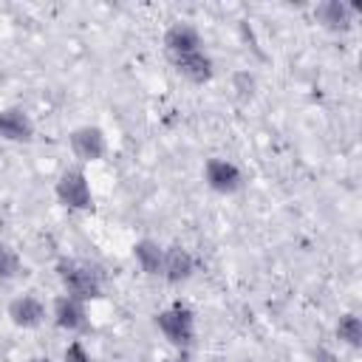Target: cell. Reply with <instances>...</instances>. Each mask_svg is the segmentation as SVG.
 I'll return each mask as SVG.
<instances>
[{
    "instance_id": "cell-9",
    "label": "cell",
    "mask_w": 362,
    "mask_h": 362,
    "mask_svg": "<svg viewBox=\"0 0 362 362\" xmlns=\"http://www.w3.org/2000/svg\"><path fill=\"white\" fill-rule=\"evenodd\" d=\"M359 3H342V0H325L317 6V20L328 31H348L359 14Z\"/></svg>"
},
{
    "instance_id": "cell-15",
    "label": "cell",
    "mask_w": 362,
    "mask_h": 362,
    "mask_svg": "<svg viewBox=\"0 0 362 362\" xmlns=\"http://www.w3.org/2000/svg\"><path fill=\"white\" fill-rule=\"evenodd\" d=\"M337 337H339L345 345H351V348H359V345H362V322H359V317H356L354 311H348V314L339 317V322H337Z\"/></svg>"
},
{
    "instance_id": "cell-3",
    "label": "cell",
    "mask_w": 362,
    "mask_h": 362,
    "mask_svg": "<svg viewBox=\"0 0 362 362\" xmlns=\"http://www.w3.org/2000/svg\"><path fill=\"white\" fill-rule=\"evenodd\" d=\"M54 195L62 206L68 209H79V212H88L93 209V192H90V184H88V175L82 167H68L57 184H54Z\"/></svg>"
},
{
    "instance_id": "cell-18",
    "label": "cell",
    "mask_w": 362,
    "mask_h": 362,
    "mask_svg": "<svg viewBox=\"0 0 362 362\" xmlns=\"http://www.w3.org/2000/svg\"><path fill=\"white\" fill-rule=\"evenodd\" d=\"M161 362H189V359H187V351H178L175 356H167V359H161Z\"/></svg>"
},
{
    "instance_id": "cell-17",
    "label": "cell",
    "mask_w": 362,
    "mask_h": 362,
    "mask_svg": "<svg viewBox=\"0 0 362 362\" xmlns=\"http://www.w3.org/2000/svg\"><path fill=\"white\" fill-rule=\"evenodd\" d=\"M314 362H337V356H334L331 351H317V356H314Z\"/></svg>"
},
{
    "instance_id": "cell-19",
    "label": "cell",
    "mask_w": 362,
    "mask_h": 362,
    "mask_svg": "<svg viewBox=\"0 0 362 362\" xmlns=\"http://www.w3.org/2000/svg\"><path fill=\"white\" fill-rule=\"evenodd\" d=\"M28 362H51L48 356H34V359H28Z\"/></svg>"
},
{
    "instance_id": "cell-5",
    "label": "cell",
    "mask_w": 362,
    "mask_h": 362,
    "mask_svg": "<svg viewBox=\"0 0 362 362\" xmlns=\"http://www.w3.org/2000/svg\"><path fill=\"white\" fill-rule=\"evenodd\" d=\"M51 320H54L57 328L76 334V331H85L88 328V308H85L82 300H76V297H71V294L62 291L51 303Z\"/></svg>"
},
{
    "instance_id": "cell-1",
    "label": "cell",
    "mask_w": 362,
    "mask_h": 362,
    "mask_svg": "<svg viewBox=\"0 0 362 362\" xmlns=\"http://www.w3.org/2000/svg\"><path fill=\"white\" fill-rule=\"evenodd\" d=\"M57 274L59 283L65 288V294L88 303V300H99L102 297V272L88 263V260H76V257H62L57 263Z\"/></svg>"
},
{
    "instance_id": "cell-7",
    "label": "cell",
    "mask_w": 362,
    "mask_h": 362,
    "mask_svg": "<svg viewBox=\"0 0 362 362\" xmlns=\"http://www.w3.org/2000/svg\"><path fill=\"white\" fill-rule=\"evenodd\" d=\"M170 62L175 65V71L187 79V82H192V85H204V82H209L212 76H215V62H212V57L201 48V51H192V54H181V57H170Z\"/></svg>"
},
{
    "instance_id": "cell-2",
    "label": "cell",
    "mask_w": 362,
    "mask_h": 362,
    "mask_svg": "<svg viewBox=\"0 0 362 362\" xmlns=\"http://www.w3.org/2000/svg\"><path fill=\"white\" fill-rule=\"evenodd\" d=\"M156 325L164 334V339L178 348V351H189L195 342V314L189 305L184 303H173L167 308H161L156 314Z\"/></svg>"
},
{
    "instance_id": "cell-4",
    "label": "cell",
    "mask_w": 362,
    "mask_h": 362,
    "mask_svg": "<svg viewBox=\"0 0 362 362\" xmlns=\"http://www.w3.org/2000/svg\"><path fill=\"white\" fill-rule=\"evenodd\" d=\"M204 181L212 192H221V195H232L243 187V173L235 161L229 158H221V156H212L206 158L204 164Z\"/></svg>"
},
{
    "instance_id": "cell-6",
    "label": "cell",
    "mask_w": 362,
    "mask_h": 362,
    "mask_svg": "<svg viewBox=\"0 0 362 362\" xmlns=\"http://www.w3.org/2000/svg\"><path fill=\"white\" fill-rule=\"evenodd\" d=\"M68 141L79 161H99L107 153V139L96 124H82V127L71 130Z\"/></svg>"
},
{
    "instance_id": "cell-13",
    "label": "cell",
    "mask_w": 362,
    "mask_h": 362,
    "mask_svg": "<svg viewBox=\"0 0 362 362\" xmlns=\"http://www.w3.org/2000/svg\"><path fill=\"white\" fill-rule=\"evenodd\" d=\"M133 257L139 269L150 277H161V263H164V246H158L153 238H141L133 243Z\"/></svg>"
},
{
    "instance_id": "cell-20",
    "label": "cell",
    "mask_w": 362,
    "mask_h": 362,
    "mask_svg": "<svg viewBox=\"0 0 362 362\" xmlns=\"http://www.w3.org/2000/svg\"><path fill=\"white\" fill-rule=\"evenodd\" d=\"M246 362H252V359H246Z\"/></svg>"
},
{
    "instance_id": "cell-14",
    "label": "cell",
    "mask_w": 362,
    "mask_h": 362,
    "mask_svg": "<svg viewBox=\"0 0 362 362\" xmlns=\"http://www.w3.org/2000/svg\"><path fill=\"white\" fill-rule=\"evenodd\" d=\"M23 274V257L11 243L0 240V280H17Z\"/></svg>"
},
{
    "instance_id": "cell-12",
    "label": "cell",
    "mask_w": 362,
    "mask_h": 362,
    "mask_svg": "<svg viewBox=\"0 0 362 362\" xmlns=\"http://www.w3.org/2000/svg\"><path fill=\"white\" fill-rule=\"evenodd\" d=\"M0 139L6 141H31L34 139V122L23 107H3L0 110Z\"/></svg>"
},
{
    "instance_id": "cell-8",
    "label": "cell",
    "mask_w": 362,
    "mask_h": 362,
    "mask_svg": "<svg viewBox=\"0 0 362 362\" xmlns=\"http://www.w3.org/2000/svg\"><path fill=\"white\" fill-rule=\"evenodd\" d=\"M45 317H48V308L34 294H20L8 303V320L17 328H40L45 322Z\"/></svg>"
},
{
    "instance_id": "cell-10",
    "label": "cell",
    "mask_w": 362,
    "mask_h": 362,
    "mask_svg": "<svg viewBox=\"0 0 362 362\" xmlns=\"http://www.w3.org/2000/svg\"><path fill=\"white\" fill-rule=\"evenodd\" d=\"M201 48H204V40H201L198 28L189 25V23H173L164 31L167 57H181V54H192V51H201Z\"/></svg>"
},
{
    "instance_id": "cell-16",
    "label": "cell",
    "mask_w": 362,
    "mask_h": 362,
    "mask_svg": "<svg viewBox=\"0 0 362 362\" xmlns=\"http://www.w3.org/2000/svg\"><path fill=\"white\" fill-rule=\"evenodd\" d=\"M62 362H93V359H90V354H88V348H85L79 339H74V342L62 351Z\"/></svg>"
},
{
    "instance_id": "cell-11",
    "label": "cell",
    "mask_w": 362,
    "mask_h": 362,
    "mask_svg": "<svg viewBox=\"0 0 362 362\" xmlns=\"http://www.w3.org/2000/svg\"><path fill=\"white\" fill-rule=\"evenodd\" d=\"M195 272V257L187 246H167L164 249V263H161V277L167 283H184Z\"/></svg>"
}]
</instances>
